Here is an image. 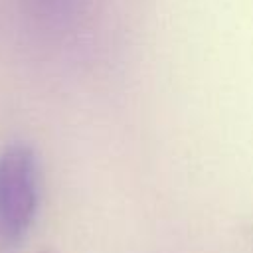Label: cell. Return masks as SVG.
I'll use <instances>...</instances> for the list:
<instances>
[{
	"instance_id": "3",
	"label": "cell",
	"mask_w": 253,
	"mask_h": 253,
	"mask_svg": "<svg viewBox=\"0 0 253 253\" xmlns=\"http://www.w3.org/2000/svg\"><path fill=\"white\" fill-rule=\"evenodd\" d=\"M42 253H55V251H42Z\"/></svg>"
},
{
	"instance_id": "2",
	"label": "cell",
	"mask_w": 253,
	"mask_h": 253,
	"mask_svg": "<svg viewBox=\"0 0 253 253\" xmlns=\"http://www.w3.org/2000/svg\"><path fill=\"white\" fill-rule=\"evenodd\" d=\"M34 4L42 18L55 24L67 22L75 8V0H34Z\"/></svg>"
},
{
	"instance_id": "1",
	"label": "cell",
	"mask_w": 253,
	"mask_h": 253,
	"mask_svg": "<svg viewBox=\"0 0 253 253\" xmlns=\"http://www.w3.org/2000/svg\"><path fill=\"white\" fill-rule=\"evenodd\" d=\"M40 202L38 160L30 144L14 142L0 154V227L10 243L30 231Z\"/></svg>"
}]
</instances>
